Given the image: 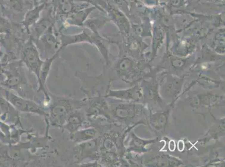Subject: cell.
Wrapping results in <instances>:
<instances>
[{
  "instance_id": "5",
  "label": "cell",
  "mask_w": 225,
  "mask_h": 167,
  "mask_svg": "<svg viewBox=\"0 0 225 167\" xmlns=\"http://www.w3.org/2000/svg\"><path fill=\"white\" fill-rule=\"evenodd\" d=\"M178 147H179V150L180 151H182L184 149V143H183L182 141H180L178 144Z\"/></svg>"
},
{
  "instance_id": "3",
  "label": "cell",
  "mask_w": 225,
  "mask_h": 167,
  "mask_svg": "<svg viewBox=\"0 0 225 167\" xmlns=\"http://www.w3.org/2000/svg\"><path fill=\"white\" fill-rule=\"evenodd\" d=\"M72 137H73V139L77 142H82L83 141L90 140V129L75 133V134H74Z\"/></svg>"
},
{
  "instance_id": "4",
  "label": "cell",
  "mask_w": 225,
  "mask_h": 167,
  "mask_svg": "<svg viewBox=\"0 0 225 167\" xmlns=\"http://www.w3.org/2000/svg\"><path fill=\"white\" fill-rule=\"evenodd\" d=\"M175 144L173 141H171V142H170V144H169V149L173 151L175 149Z\"/></svg>"
},
{
  "instance_id": "1",
  "label": "cell",
  "mask_w": 225,
  "mask_h": 167,
  "mask_svg": "<svg viewBox=\"0 0 225 167\" xmlns=\"http://www.w3.org/2000/svg\"><path fill=\"white\" fill-rule=\"evenodd\" d=\"M72 100L64 98H55L51 105L49 119L51 125L55 127H63L74 108Z\"/></svg>"
},
{
  "instance_id": "2",
  "label": "cell",
  "mask_w": 225,
  "mask_h": 167,
  "mask_svg": "<svg viewBox=\"0 0 225 167\" xmlns=\"http://www.w3.org/2000/svg\"><path fill=\"white\" fill-rule=\"evenodd\" d=\"M13 98V103L18 111L26 113H35L41 115H46V113L41 106L32 100L24 99L18 96H15Z\"/></svg>"
}]
</instances>
